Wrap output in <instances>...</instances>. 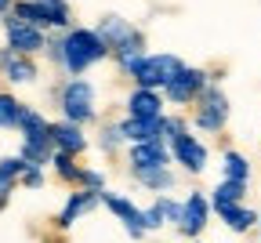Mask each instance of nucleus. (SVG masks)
<instances>
[{
	"mask_svg": "<svg viewBox=\"0 0 261 243\" xmlns=\"http://www.w3.org/2000/svg\"><path fill=\"white\" fill-rule=\"evenodd\" d=\"M221 175H225V178H236V182H247V178H250V163H247V156L236 153V149H228V153L221 156Z\"/></svg>",
	"mask_w": 261,
	"mask_h": 243,
	"instance_id": "nucleus-23",
	"label": "nucleus"
},
{
	"mask_svg": "<svg viewBox=\"0 0 261 243\" xmlns=\"http://www.w3.org/2000/svg\"><path fill=\"white\" fill-rule=\"evenodd\" d=\"M11 15H18L22 22L40 26V29H47V33H51V18H47V11H44L40 0H15V4H11Z\"/></svg>",
	"mask_w": 261,
	"mask_h": 243,
	"instance_id": "nucleus-21",
	"label": "nucleus"
},
{
	"mask_svg": "<svg viewBox=\"0 0 261 243\" xmlns=\"http://www.w3.org/2000/svg\"><path fill=\"white\" fill-rule=\"evenodd\" d=\"M51 138H55V149H65V153H73V156H80L87 149L84 124H73V120H65V116L51 124Z\"/></svg>",
	"mask_w": 261,
	"mask_h": 243,
	"instance_id": "nucleus-15",
	"label": "nucleus"
},
{
	"mask_svg": "<svg viewBox=\"0 0 261 243\" xmlns=\"http://www.w3.org/2000/svg\"><path fill=\"white\" fill-rule=\"evenodd\" d=\"M44 4V11H47V18H51V29H58V33H65L73 26V8H69V0H40Z\"/></svg>",
	"mask_w": 261,
	"mask_h": 243,
	"instance_id": "nucleus-22",
	"label": "nucleus"
},
{
	"mask_svg": "<svg viewBox=\"0 0 261 243\" xmlns=\"http://www.w3.org/2000/svg\"><path fill=\"white\" fill-rule=\"evenodd\" d=\"M58 109H62L65 120H73V124H91L98 116V109H94V84L84 80V77H69L58 87Z\"/></svg>",
	"mask_w": 261,
	"mask_h": 243,
	"instance_id": "nucleus-2",
	"label": "nucleus"
},
{
	"mask_svg": "<svg viewBox=\"0 0 261 243\" xmlns=\"http://www.w3.org/2000/svg\"><path fill=\"white\" fill-rule=\"evenodd\" d=\"M80 185L102 192V189H106V175H102V171H94V167H84V171H80Z\"/></svg>",
	"mask_w": 261,
	"mask_h": 243,
	"instance_id": "nucleus-26",
	"label": "nucleus"
},
{
	"mask_svg": "<svg viewBox=\"0 0 261 243\" xmlns=\"http://www.w3.org/2000/svg\"><path fill=\"white\" fill-rule=\"evenodd\" d=\"M102 207H106V211H113V214L123 222V229H127V236H130V239H142V236L149 232V229H145V214H142V211H138V207L130 203L127 196L102 189Z\"/></svg>",
	"mask_w": 261,
	"mask_h": 243,
	"instance_id": "nucleus-10",
	"label": "nucleus"
},
{
	"mask_svg": "<svg viewBox=\"0 0 261 243\" xmlns=\"http://www.w3.org/2000/svg\"><path fill=\"white\" fill-rule=\"evenodd\" d=\"M8 200H11V189H4V185H0V211L8 207Z\"/></svg>",
	"mask_w": 261,
	"mask_h": 243,
	"instance_id": "nucleus-30",
	"label": "nucleus"
},
{
	"mask_svg": "<svg viewBox=\"0 0 261 243\" xmlns=\"http://www.w3.org/2000/svg\"><path fill=\"white\" fill-rule=\"evenodd\" d=\"M0 22H4V40H8L11 51H18V55H40L47 47V29L29 26L18 15H11V11L0 18Z\"/></svg>",
	"mask_w": 261,
	"mask_h": 243,
	"instance_id": "nucleus-5",
	"label": "nucleus"
},
{
	"mask_svg": "<svg viewBox=\"0 0 261 243\" xmlns=\"http://www.w3.org/2000/svg\"><path fill=\"white\" fill-rule=\"evenodd\" d=\"M211 196L207 192H189L185 200H181V214H178V232L185 236V239H200V232L207 229V222H211Z\"/></svg>",
	"mask_w": 261,
	"mask_h": 243,
	"instance_id": "nucleus-8",
	"label": "nucleus"
},
{
	"mask_svg": "<svg viewBox=\"0 0 261 243\" xmlns=\"http://www.w3.org/2000/svg\"><path fill=\"white\" fill-rule=\"evenodd\" d=\"M106 58H109V47H106L102 37H98V29L69 26L62 33V69L69 77H84L91 65L106 62Z\"/></svg>",
	"mask_w": 261,
	"mask_h": 243,
	"instance_id": "nucleus-1",
	"label": "nucleus"
},
{
	"mask_svg": "<svg viewBox=\"0 0 261 243\" xmlns=\"http://www.w3.org/2000/svg\"><path fill=\"white\" fill-rule=\"evenodd\" d=\"M120 131H123L127 142H149V138H163V131H160V116H156V120L123 116V120H120Z\"/></svg>",
	"mask_w": 261,
	"mask_h": 243,
	"instance_id": "nucleus-16",
	"label": "nucleus"
},
{
	"mask_svg": "<svg viewBox=\"0 0 261 243\" xmlns=\"http://www.w3.org/2000/svg\"><path fill=\"white\" fill-rule=\"evenodd\" d=\"M0 73H4L8 84H37L40 80V65L33 55H18L8 44L0 47Z\"/></svg>",
	"mask_w": 261,
	"mask_h": 243,
	"instance_id": "nucleus-11",
	"label": "nucleus"
},
{
	"mask_svg": "<svg viewBox=\"0 0 261 243\" xmlns=\"http://www.w3.org/2000/svg\"><path fill=\"white\" fill-rule=\"evenodd\" d=\"M163 106H167V98H163V91L156 87H138L127 94V116H142V120H156L163 116Z\"/></svg>",
	"mask_w": 261,
	"mask_h": 243,
	"instance_id": "nucleus-14",
	"label": "nucleus"
},
{
	"mask_svg": "<svg viewBox=\"0 0 261 243\" xmlns=\"http://www.w3.org/2000/svg\"><path fill=\"white\" fill-rule=\"evenodd\" d=\"M211 84V73L207 69H196V65H181L178 73L171 77V84L163 87V98L171 102V106H192L200 91Z\"/></svg>",
	"mask_w": 261,
	"mask_h": 243,
	"instance_id": "nucleus-7",
	"label": "nucleus"
},
{
	"mask_svg": "<svg viewBox=\"0 0 261 243\" xmlns=\"http://www.w3.org/2000/svg\"><path fill=\"white\" fill-rule=\"evenodd\" d=\"M135 175L138 185L152 189V192H171L174 189V175H171V167H145V171H130Z\"/></svg>",
	"mask_w": 261,
	"mask_h": 243,
	"instance_id": "nucleus-17",
	"label": "nucleus"
},
{
	"mask_svg": "<svg viewBox=\"0 0 261 243\" xmlns=\"http://www.w3.org/2000/svg\"><path fill=\"white\" fill-rule=\"evenodd\" d=\"M167 145H171V160H174V163H181L189 175H200V171L207 167V145H203L196 134L181 131V134H174V138H171Z\"/></svg>",
	"mask_w": 261,
	"mask_h": 243,
	"instance_id": "nucleus-9",
	"label": "nucleus"
},
{
	"mask_svg": "<svg viewBox=\"0 0 261 243\" xmlns=\"http://www.w3.org/2000/svg\"><path fill=\"white\" fill-rule=\"evenodd\" d=\"M156 203H160V211H163V218H167V222H178V214H181V203H178V200H171L167 192H160Z\"/></svg>",
	"mask_w": 261,
	"mask_h": 243,
	"instance_id": "nucleus-27",
	"label": "nucleus"
},
{
	"mask_svg": "<svg viewBox=\"0 0 261 243\" xmlns=\"http://www.w3.org/2000/svg\"><path fill=\"white\" fill-rule=\"evenodd\" d=\"M18 109L22 102L11 91H0V131H18Z\"/></svg>",
	"mask_w": 261,
	"mask_h": 243,
	"instance_id": "nucleus-24",
	"label": "nucleus"
},
{
	"mask_svg": "<svg viewBox=\"0 0 261 243\" xmlns=\"http://www.w3.org/2000/svg\"><path fill=\"white\" fill-rule=\"evenodd\" d=\"M94 29H98V37L106 40L109 55H116V51H123V47H145V33H142L135 22L120 18V15H102Z\"/></svg>",
	"mask_w": 261,
	"mask_h": 243,
	"instance_id": "nucleus-6",
	"label": "nucleus"
},
{
	"mask_svg": "<svg viewBox=\"0 0 261 243\" xmlns=\"http://www.w3.org/2000/svg\"><path fill=\"white\" fill-rule=\"evenodd\" d=\"M102 203V192H94V189H76V192H69V200H65V207H62V214L55 218V225L65 232V229H73L76 222H80V214H87V211H94V207Z\"/></svg>",
	"mask_w": 261,
	"mask_h": 243,
	"instance_id": "nucleus-13",
	"label": "nucleus"
},
{
	"mask_svg": "<svg viewBox=\"0 0 261 243\" xmlns=\"http://www.w3.org/2000/svg\"><path fill=\"white\" fill-rule=\"evenodd\" d=\"M221 222L228 225V229H232V232H247V229H254L257 225V211H250V207H243V203H232V207H221Z\"/></svg>",
	"mask_w": 261,
	"mask_h": 243,
	"instance_id": "nucleus-19",
	"label": "nucleus"
},
{
	"mask_svg": "<svg viewBox=\"0 0 261 243\" xmlns=\"http://www.w3.org/2000/svg\"><path fill=\"white\" fill-rule=\"evenodd\" d=\"M130 171H145V167H171V145L163 138H149V142H130Z\"/></svg>",
	"mask_w": 261,
	"mask_h": 243,
	"instance_id": "nucleus-12",
	"label": "nucleus"
},
{
	"mask_svg": "<svg viewBox=\"0 0 261 243\" xmlns=\"http://www.w3.org/2000/svg\"><path fill=\"white\" fill-rule=\"evenodd\" d=\"M225 124H228V98H225V91L218 87V80H211V84L200 91V98H196L192 127H196V131H207V134H218V131H225Z\"/></svg>",
	"mask_w": 261,
	"mask_h": 243,
	"instance_id": "nucleus-4",
	"label": "nucleus"
},
{
	"mask_svg": "<svg viewBox=\"0 0 261 243\" xmlns=\"http://www.w3.org/2000/svg\"><path fill=\"white\" fill-rule=\"evenodd\" d=\"M257 225H261V218H257Z\"/></svg>",
	"mask_w": 261,
	"mask_h": 243,
	"instance_id": "nucleus-33",
	"label": "nucleus"
},
{
	"mask_svg": "<svg viewBox=\"0 0 261 243\" xmlns=\"http://www.w3.org/2000/svg\"><path fill=\"white\" fill-rule=\"evenodd\" d=\"M11 4H15V0H0V18H4V15L11 11Z\"/></svg>",
	"mask_w": 261,
	"mask_h": 243,
	"instance_id": "nucleus-31",
	"label": "nucleus"
},
{
	"mask_svg": "<svg viewBox=\"0 0 261 243\" xmlns=\"http://www.w3.org/2000/svg\"><path fill=\"white\" fill-rule=\"evenodd\" d=\"M120 142H127L123 131H120V124H106V127H102V134H98V145H102V153H116V149H120Z\"/></svg>",
	"mask_w": 261,
	"mask_h": 243,
	"instance_id": "nucleus-25",
	"label": "nucleus"
},
{
	"mask_svg": "<svg viewBox=\"0 0 261 243\" xmlns=\"http://www.w3.org/2000/svg\"><path fill=\"white\" fill-rule=\"evenodd\" d=\"M181 65H185V62H181L178 55H171V51H156V55L145 51V55L138 58V65L130 69V80H135L138 87H156V91H163Z\"/></svg>",
	"mask_w": 261,
	"mask_h": 243,
	"instance_id": "nucleus-3",
	"label": "nucleus"
},
{
	"mask_svg": "<svg viewBox=\"0 0 261 243\" xmlns=\"http://www.w3.org/2000/svg\"><path fill=\"white\" fill-rule=\"evenodd\" d=\"M145 214V229L152 232V229H160V225H167V218H163V211H160V203H152L149 211H142Z\"/></svg>",
	"mask_w": 261,
	"mask_h": 243,
	"instance_id": "nucleus-29",
	"label": "nucleus"
},
{
	"mask_svg": "<svg viewBox=\"0 0 261 243\" xmlns=\"http://www.w3.org/2000/svg\"><path fill=\"white\" fill-rule=\"evenodd\" d=\"M189 243H200V239H189Z\"/></svg>",
	"mask_w": 261,
	"mask_h": 243,
	"instance_id": "nucleus-32",
	"label": "nucleus"
},
{
	"mask_svg": "<svg viewBox=\"0 0 261 243\" xmlns=\"http://www.w3.org/2000/svg\"><path fill=\"white\" fill-rule=\"evenodd\" d=\"M247 196V182H236V178H221V185L211 192V207L221 211V207H232V203H243Z\"/></svg>",
	"mask_w": 261,
	"mask_h": 243,
	"instance_id": "nucleus-18",
	"label": "nucleus"
},
{
	"mask_svg": "<svg viewBox=\"0 0 261 243\" xmlns=\"http://www.w3.org/2000/svg\"><path fill=\"white\" fill-rule=\"evenodd\" d=\"M51 167H55V175L65 182V185H80V163H76V156L73 153H65V149H55L51 153Z\"/></svg>",
	"mask_w": 261,
	"mask_h": 243,
	"instance_id": "nucleus-20",
	"label": "nucleus"
},
{
	"mask_svg": "<svg viewBox=\"0 0 261 243\" xmlns=\"http://www.w3.org/2000/svg\"><path fill=\"white\" fill-rule=\"evenodd\" d=\"M18 182H22L25 189H44V167H25Z\"/></svg>",
	"mask_w": 261,
	"mask_h": 243,
	"instance_id": "nucleus-28",
	"label": "nucleus"
}]
</instances>
